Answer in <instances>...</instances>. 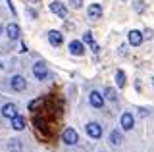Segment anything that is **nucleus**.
<instances>
[{"mask_svg": "<svg viewBox=\"0 0 154 152\" xmlns=\"http://www.w3.org/2000/svg\"><path fill=\"white\" fill-rule=\"evenodd\" d=\"M12 127L16 131H21V129H25V120H23L21 116H16V117H12Z\"/></svg>", "mask_w": 154, "mask_h": 152, "instance_id": "obj_16", "label": "nucleus"}, {"mask_svg": "<svg viewBox=\"0 0 154 152\" xmlns=\"http://www.w3.org/2000/svg\"><path fill=\"white\" fill-rule=\"evenodd\" d=\"M0 68H2V64H0Z\"/></svg>", "mask_w": 154, "mask_h": 152, "instance_id": "obj_26", "label": "nucleus"}, {"mask_svg": "<svg viewBox=\"0 0 154 152\" xmlns=\"http://www.w3.org/2000/svg\"><path fill=\"white\" fill-rule=\"evenodd\" d=\"M83 42H87V44H93V33H91V31H87L85 33V35H83Z\"/></svg>", "mask_w": 154, "mask_h": 152, "instance_id": "obj_20", "label": "nucleus"}, {"mask_svg": "<svg viewBox=\"0 0 154 152\" xmlns=\"http://www.w3.org/2000/svg\"><path fill=\"white\" fill-rule=\"evenodd\" d=\"M89 102H91V106H94V108H102L104 106V96L98 91H93L89 94Z\"/></svg>", "mask_w": 154, "mask_h": 152, "instance_id": "obj_6", "label": "nucleus"}, {"mask_svg": "<svg viewBox=\"0 0 154 152\" xmlns=\"http://www.w3.org/2000/svg\"><path fill=\"white\" fill-rule=\"evenodd\" d=\"M104 94H106V98H108L110 102H118V94H116V91L112 87H106L104 89Z\"/></svg>", "mask_w": 154, "mask_h": 152, "instance_id": "obj_17", "label": "nucleus"}, {"mask_svg": "<svg viewBox=\"0 0 154 152\" xmlns=\"http://www.w3.org/2000/svg\"><path fill=\"white\" fill-rule=\"evenodd\" d=\"M48 41H50L52 46H60L64 42V35L60 31H48Z\"/></svg>", "mask_w": 154, "mask_h": 152, "instance_id": "obj_10", "label": "nucleus"}, {"mask_svg": "<svg viewBox=\"0 0 154 152\" xmlns=\"http://www.w3.org/2000/svg\"><path fill=\"white\" fill-rule=\"evenodd\" d=\"M152 85H154V79H152Z\"/></svg>", "mask_w": 154, "mask_h": 152, "instance_id": "obj_25", "label": "nucleus"}, {"mask_svg": "<svg viewBox=\"0 0 154 152\" xmlns=\"http://www.w3.org/2000/svg\"><path fill=\"white\" fill-rule=\"evenodd\" d=\"M133 125H135V120H133V114L125 112L123 116H122V129H123V131H129V129H133Z\"/></svg>", "mask_w": 154, "mask_h": 152, "instance_id": "obj_9", "label": "nucleus"}, {"mask_svg": "<svg viewBox=\"0 0 154 152\" xmlns=\"http://www.w3.org/2000/svg\"><path fill=\"white\" fill-rule=\"evenodd\" d=\"M87 14H89L91 20H100V17H102V6H100V4H91Z\"/></svg>", "mask_w": 154, "mask_h": 152, "instance_id": "obj_8", "label": "nucleus"}, {"mask_svg": "<svg viewBox=\"0 0 154 152\" xmlns=\"http://www.w3.org/2000/svg\"><path fill=\"white\" fill-rule=\"evenodd\" d=\"M133 2H135V8H137V10H139V12H141V10H143V8H144V6H143V4H141V2H143V0H133Z\"/></svg>", "mask_w": 154, "mask_h": 152, "instance_id": "obj_22", "label": "nucleus"}, {"mask_svg": "<svg viewBox=\"0 0 154 152\" xmlns=\"http://www.w3.org/2000/svg\"><path fill=\"white\" fill-rule=\"evenodd\" d=\"M69 2H71V6H73V8H81L83 0H69Z\"/></svg>", "mask_w": 154, "mask_h": 152, "instance_id": "obj_21", "label": "nucleus"}, {"mask_svg": "<svg viewBox=\"0 0 154 152\" xmlns=\"http://www.w3.org/2000/svg\"><path fill=\"white\" fill-rule=\"evenodd\" d=\"M69 52H71L73 56H81V54L85 52L83 42H81V41H71V42H69Z\"/></svg>", "mask_w": 154, "mask_h": 152, "instance_id": "obj_12", "label": "nucleus"}, {"mask_svg": "<svg viewBox=\"0 0 154 152\" xmlns=\"http://www.w3.org/2000/svg\"><path fill=\"white\" fill-rule=\"evenodd\" d=\"M85 129H87V135H89V137H93V139H100V137H102V125H98L96 121L87 123V125H85Z\"/></svg>", "mask_w": 154, "mask_h": 152, "instance_id": "obj_3", "label": "nucleus"}, {"mask_svg": "<svg viewBox=\"0 0 154 152\" xmlns=\"http://www.w3.org/2000/svg\"><path fill=\"white\" fill-rule=\"evenodd\" d=\"M8 148L12 150V152H17L19 150V139H12V141H10V144H8Z\"/></svg>", "mask_w": 154, "mask_h": 152, "instance_id": "obj_19", "label": "nucleus"}, {"mask_svg": "<svg viewBox=\"0 0 154 152\" xmlns=\"http://www.w3.org/2000/svg\"><path fill=\"white\" fill-rule=\"evenodd\" d=\"M50 10L56 14L58 17H62V20H64V17H67V10H66V6L62 2H58V0H54V2L50 4Z\"/></svg>", "mask_w": 154, "mask_h": 152, "instance_id": "obj_5", "label": "nucleus"}, {"mask_svg": "<svg viewBox=\"0 0 154 152\" xmlns=\"http://www.w3.org/2000/svg\"><path fill=\"white\" fill-rule=\"evenodd\" d=\"M62 141L66 142V144H77V141H79V135H77L75 129H71V127H67V129L62 133Z\"/></svg>", "mask_w": 154, "mask_h": 152, "instance_id": "obj_2", "label": "nucleus"}, {"mask_svg": "<svg viewBox=\"0 0 154 152\" xmlns=\"http://www.w3.org/2000/svg\"><path fill=\"white\" fill-rule=\"evenodd\" d=\"M6 35L10 41H17L19 35H21V31H19V25L17 23H10V25L6 27Z\"/></svg>", "mask_w": 154, "mask_h": 152, "instance_id": "obj_7", "label": "nucleus"}, {"mask_svg": "<svg viewBox=\"0 0 154 152\" xmlns=\"http://www.w3.org/2000/svg\"><path fill=\"white\" fill-rule=\"evenodd\" d=\"M10 85H12V89H14V91H17V93L27 89V81H25L23 75H14V77L10 79Z\"/></svg>", "mask_w": 154, "mask_h": 152, "instance_id": "obj_4", "label": "nucleus"}, {"mask_svg": "<svg viewBox=\"0 0 154 152\" xmlns=\"http://www.w3.org/2000/svg\"><path fill=\"white\" fill-rule=\"evenodd\" d=\"M31 2H33V4H35V2H37V0H31Z\"/></svg>", "mask_w": 154, "mask_h": 152, "instance_id": "obj_23", "label": "nucleus"}, {"mask_svg": "<svg viewBox=\"0 0 154 152\" xmlns=\"http://www.w3.org/2000/svg\"><path fill=\"white\" fill-rule=\"evenodd\" d=\"M33 123L37 125V129H41V131H42V135H48V127H46V121L42 120V117L35 116V117H33Z\"/></svg>", "mask_w": 154, "mask_h": 152, "instance_id": "obj_15", "label": "nucleus"}, {"mask_svg": "<svg viewBox=\"0 0 154 152\" xmlns=\"http://www.w3.org/2000/svg\"><path fill=\"white\" fill-rule=\"evenodd\" d=\"M129 42H131L133 46H139L143 42V33L137 31V29H133L131 33H129Z\"/></svg>", "mask_w": 154, "mask_h": 152, "instance_id": "obj_13", "label": "nucleus"}, {"mask_svg": "<svg viewBox=\"0 0 154 152\" xmlns=\"http://www.w3.org/2000/svg\"><path fill=\"white\" fill-rule=\"evenodd\" d=\"M33 75H35L38 81H45V79L48 77V68H46V64L37 62V64L33 65Z\"/></svg>", "mask_w": 154, "mask_h": 152, "instance_id": "obj_1", "label": "nucleus"}, {"mask_svg": "<svg viewBox=\"0 0 154 152\" xmlns=\"http://www.w3.org/2000/svg\"><path fill=\"white\" fill-rule=\"evenodd\" d=\"M122 141H123V135L119 131H112V133H110V144H112V146H119Z\"/></svg>", "mask_w": 154, "mask_h": 152, "instance_id": "obj_14", "label": "nucleus"}, {"mask_svg": "<svg viewBox=\"0 0 154 152\" xmlns=\"http://www.w3.org/2000/svg\"><path fill=\"white\" fill-rule=\"evenodd\" d=\"M2 116L4 117H10V120H12V117H16L17 116V106L16 104H4V108H2Z\"/></svg>", "mask_w": 154, "mask_h": 152, "instance_id": "obj_11", "label": "nucleus"}, {"mask_svg": "<svg viewBox=\"0 0 154 152\" xmlns=\"http://www.w3.org/2000/svg\"><path fill=\"white\" fill-rule=\"evenodd\" d=\"M116 83H118V87H119V89L125 87V73H123L122 69L116 71Z\"/></svg>", "mask_w": 154, "mask_h": 152, "instance_id": "obj_18", "label": "nucleus"}, {"mask_svg": "<svg viewBox=\"0 0 154 152\" xmlns=\"http://www.w3.org/2000/svg\"><path fill=\"white\" fill-rule=\"evenodd\" d=\"M0 31H2V25H0Z\"/></svg>", "mask_w": 154, "mask_h": 152, "instance_id": "obj_24", "label": "nucleus"}]
</instances>
